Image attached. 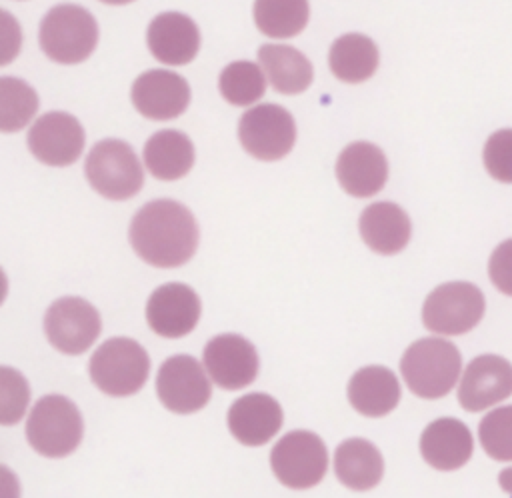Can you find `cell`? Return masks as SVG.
<instances>
[{
	"label": "cell",
	"instance_id": "obj_27",
	"mask_svg": "<svg viewBox=\"0 0 512 498\" xmlns=\"http://www.w3.org/2000/svg\"><path fill=\"white\" fill-rule=\"evenodd\" d=\"M252 16L256 28L268 38L298 36L310 16L308 0H254Z\"/></svg>",
	"mask_w": 512,
	"mask_h": 498
},
{
	"label": "cell",
	"instance_id": "obj_2",
	"mask_svg": "<svg viewBox=\"0 0 512 498\" xmlns=\"http://www.w3.org/2000/svg\"><path fill=\"white\" fill-rule=\"evenodd\" d=\"M460 368V350L452 342L436 336L412 342L400 360L406 386L426 400L446 396L456 386Z\"/></svg>",
	"mask_w": 512,
	"mask_h": 498
},
{
	"label": "cell",
	"instance_id": "obj_19",
	"mask_svg": "<svg viewBox=\"0 0 512 498\" xmlns=\"http://www.w3.org/2000/svg\"><path fill=\"white\" fill-rule=\"evenodd\" d=\"M282 408L268 394L252 392L234 400L228 410L230 434L246 446H262L282 428Z\"/></svg>",
	"mask_w": 512,
	"mask_h": 498
},
{
	"label": "cell",
	"instance_id": "obj_34",
	"mask_svg": "<svg viewBox=\"0 0 512 498\" xmlns=\"http://www.w3.org/2000/svg\"><path fill=\"white\" fill-rule=\"evenodd\" d=\"M0 16H2V60L0 62L8 64L18 54L22 36H20L18 22L6 10H2Z\"/></svg>",
	"mask_w": 512,
	"mask_h": 498
},
{
	"label": "cell",
	"instance_id": "obj_8",
	"mask_svg": "<svg viewBox=\"0 0 512 498\" xmlns=\"http://www.w3.org/2000/svg\"><path fill=\"white\" fill-rule=\"evenodd\" d=\"M270 466L280 484L294 490L316 486L328 468V450L318 434L292 430L270 452Z\"/></svg>",
	"mask_w": 512,
	"mask_h": 498
},
{
	"label": "cell",
	"instance_id": "obj_6",
	"mask_svg": "<svg viewBox=\"0 0 512 498\" xmlns=\"http://www.w3.org/2000/svg\"><path fill=\"white\" fill-rule=\"evenodd\" d=\"M90 186L108 200H126L140 192L144 170L136 152L118 138H106L92 146L84 164Z\"/></svg>",
	"mask_w": 512,
	"mask_h": 498
},
{
	"label": "cell",
	"instance_id": "obj_24",
	"mask_svg": "<svg viewBox=\"0 0 512 498\" xmlns=\"http://www.w3.org/2000/svg\"><path fill=\"white\" fill-rule=\"evenodd\" d=\"M334 474L350 490H370L382 480V454L364 438L344 440L334 454Z\"/></svg>",
	"mask_w": 512,
	"mask_h": 498
},
{
	"label": "cell",
	"instance_id": "obj_9",
	"mask_svg": "<svg viewBox=\"0 0 512 498\" xmlns=\"http://www.w3.org/2000/svg\"><path fill=\"white\" fill-rule=\"evenodd\" d=\"M238 140L258 160H280L296 142V124L286 108L278 104H256L242 114Z\"/></svg>",
	"mask_w": 512,
	"mask_h": 498
},
{
	"label": "cell",
	"instance_id": "obj_11",
	"mask_svg": "<svg viewBox=\"0 0 512 498\" xmlns=\"http://www.w3.org/2000/svg\"><path fill=\"white\" fill-rule=\"evenodd\" d=\"M210 374L192 356L178 354L164 360L156 376V394L160 402L176 414H192L202 410L210 396Z\"/></svg>",
	"mask_w": 512,
	"mask_h": 498
},
{
	"label": "cell",
	"instance_id": "obj_26",
	"mask_svg": "<svg viewBox=\"0 0 512 498\" xmlns=\"http://www.w3.org/2000/svg\"><path fill=\"white\" fill-rule=\"evenodd\" d=\"M380 62L378 46L366 34L350 32L336 38L328 52L332 74L346 84H360L368 80Z\"/></svg>",
	"mask_w": 512,
	"mask_h": 498
},
{
	"label": "cell",
	"instance_id": "obj_25",
	"mask_svg": "<svg viewBox=\"0 0 512 498\" xmlns=\"http://www.w3.org/2000/svg\"><path fill=\"white\" fill-rule=\"evenodd\" d=\"M144 164L158 180H178L192 170V140L180 130H160L144 144Z\"/></svg>",
	"mask_w": 512,
	"mask_h": 498
},
{
	"label": "cell",
	"instance_id": "obj_33",
	"mask_svg": "<svg viewBox=\"0 0 512 498\" xmlns=\"http://www.w3.org/2000/svg\"><path fill=\"white\" fill-rule=\"evenodd\" d=\"M492 284L506 296H512V238L498 244L488 262Z\"/></svg>",
	"mask_w": 512,
	"mask_h": 498
},
{
	"label": "cell",
	"instance_id": "obj_29",
	"mask_svg": "<svg viewBox=\"0 0 512 498\" xmlns=\"http://www.w3.org/2000/svg\"><path fill=\"white\" fill-rule=\"evenodd\" d=\"M38 110V94L24 80L2 76L0 78V130H22Z\"/></svg>",
	"mask_w": 512,
	"mask_h": 498
},
{
	"label": "cell",
	"instance_id": "obj_31",
	"mask_svg": "<svg viewBox=\"0 0 512 498\" xmlns=\"http://www.w3.org/2000/svg\"><path fill=\"white\" fill-rule=\"evenodd\" d=\"M28 400H30V390L24 376L10 366H2L0 368V422L4 426L16 424L28 408Z\"/></svg>",
	"mask_w": 512,
	"mask_h": 498
},
{
	"label": "cell",
	"instance_id": "obj_18",
	"mask_svg": "<svg viewBox=\"0 0 512 498\" xmlns=\"http://www.w3.org/2000/svg\"><path fill=\"white\" fill-rule=\"evenodd\" d=\"M336 178L350 196L370 198L388 180L386 156L372 142H352L336 160Z\"/></svg>",
	"mask_w": 512,
	"mask_h": 498
},
{
	"label": "cell",
	"instance_id": "obj_15",
	"mask_svg": "<svg viewBox=\"0 0 512 498\" xmlns=\"http://www.w3.org/2000/svg\"><path fill=\"white\" fill-rule=\"evenodd\" d=\"M198 294L180 282H170L152 292L146 304V322L162 338L190 334L200 318Z\"/></svg>",
	"mask_w": 512,
	"mask_h": 498
},
{
	"label": "cell",
	"instance_id": "obj_20",
	"mask_svg": "<svg viewBox=\"0 0 512 498\" xmlns=\"http://www.w3.org/2000/svg\"><path fill=\"white\" fill-rule=\"evenodd\" d=\"M474 452V440L468 426L456 418L444 416L430 422L420 436V454L436 470L450 472L462 468Z\"/></svg>",
	"mask_w": 512,
	"mask_h": 498
},
{
	"label": "cell",
	"instance_id": "obj_21",
	"mask_svg": "<svg viewBox=\"0 0 512 498\" xmlns=\"http://www.w3.org/2000/svg\"><path fill=\"white\" fill-rule=\"evenodd\" d=\"M348 400L364 416L380 418L400 402V384L386 366H364L348 382Z\"/></svg>",
	"mask_w": 512,
	"mask_h": 498
},
{
	"label": "cell",
	"instance_id": "obj_10",
	"mask_svg": "<svg viewBox=\"0 0 512 498\" xmlns=\"http://www.w3.org/2000/svg\"><path fill=\"white\" fill-rule=\"evenodd\" d=\"M102 328L98 310L80 296H64L50 304L44 316L48 342L64 354H82L98 338Z\"/></svg>",
	"mask_w": 512,
	"mask_h": 498
},
{
	"label": "cell",
	"instance_id": "obj_1",
	"mask_svg": "<svg viewBox=\"0 0 512 498\" xmlns=\"http://www.w3.org/2000/svg\"><path fill=\"white\" fill-rule=\"evenodd\" d=\"M198 224L176 200H152L132 218L130 244L148 264L176 268L186 264L198 246Z\"/></svg>",
	"mask_w": 512,
	"mask_h": 498
},
{
	"label": "cell",
	"instance_id": "obj_16",
	"mask_svg": "<svg viewBox=\"0 0 512 498\" xmlns=\"http://www.w3.org/2000/svg\"><path fill=\"white\" fill-rule=\"evenodd\" d=\"M134 108L148 120H172L190 104V86L184 76L170 70L140 74L130 90Z\"/></svg>",
	"mask_w": 512,
	"mask_h": 498
},
{
	"label": "cell",
	"instance_id": "obj_14",
	"mask_svg": "<svg viewBox=\"0 0 512 498\" xmlns=\"http://www.w3.org/2000/svg\"><path fill=\"white\" fill-rule=\"evenodd\" d=\"M512 394V364L496 354L476 356L460 378L458 402L468 412H482Z\"/></svg>",
	"mask_w": 512,
	"mask_h": 498
},
{
	"label": "cell",
	"instance_id": "obj_30",
	"mask_svg": "<svg viewBox=\"0 0 512 498\" xmlns=\"http://www.w3.org/2000/svg\"><path fill=\"white\" fill-rule=\"evenodd\" d=\"M478 440L494 460H512V406L490 410L478 424Z\"/></svg>",
	"mask_w": 512,
	"mask_h": 498
},
{
	"label": "cell",
	"instance_id": "obj_28",
	"mask_svg": "<svg viewBox=\"0 0 512 498\" xmlns=\"http://www.w3.org/2000/svg\"><path fill=\"white\" fill-rule=\"evenodd\" d=\"M266 80L262 66L250 60H236L220 72L218 88L232 106H250L264 96Z\"/></svg>",
	"mask_w": 512,
	"mask_h": 498
},
{
	"label": "cell",
	"instance_id": "obj_7",
	"mask_svg": "<svg viewBox=\"0 0 512 498\" xmlns=\"http://www.w3.org/2000/svg\"><path fill=\"white\" fill-rule=\"evenodd\" d=\"M484 294L472 282H446L424 300L422 322L430 332L458 336L472 330L484 316Z\"/></svg>",
	"mask_w": 512,
	"mask_h": 498
},
{
	"label": "cell",
	"instance_id": "obj_12",
	"mask_svg": "<svg viewBox=\"0 0 512 498\" xmlns=\"http://www.w3.org/2000/svg\"><path fill=\"white\" fill-rule=\"evenodd\" d=\"M28 148L48 166H70L84 150V128L68 112H46L28 130Z\"/></svg>",
	"mask_w": 512,
	"mask_h": 498
},
{
	"label": "cell",
	"instance_id": "obj_5",
	"mask_svg": "<svg viewBox=\"0 0 512 498\" xmlns=\"http://www.w3.org/2000/svg\"><path fill=\"white\" fill-rule=\"evenodd\" d=\"M150 358L132 338L116 336L96 348L90 358V378L104 394L130 396L148 380Z\"/></svg>",
	"mask_w": 512,
	"mask_h": 498
},
{
	"label": "cell",
	"instance_id": "obj_13",
	"mask_svg": "<svg viewBox=\"0 0 512 498\" xmlns=\"http://www.w3.org/2000/svg\"><path fill=\"white\" fill-rule=\"evenodd\" d=\"M210 378L224 390H240L258 376L256 348L240 334H218L202 354Z\"/></svg>",
	"mask_w": 512,
	"mask_h": 498
},
{
	"label": "cell",
	"instance_id": "obj_3",
	"mask_svg": "<svg viewBox=\"0 0 512 498\" xmlns=\"http://www.w3.org/2000/svg\"><path fill=\"white\" fill-rule=\"evenodd\" d=\"M40 48L58 64L84 62L98 44L96 18L78 4H58L40 22Z\"/></svg>",
	"mask_w": 512,
	"mask_h": 498
},
{
	"label": "cell",
	"instance_id": "obj_23",
	"mask_svg": "<svg viewBox=\"0 0 512 498\" xmlns=\"http://www.w3.org/2000/svg\"><path fill=\"white\" fill-rule=\"evenodd\" d=\"M258 62L272 88L280 94H300L312 84V64L294 46L262 44Z\"/></svg>",
	"mask_w": 512,
	"mask_h": 498
},
{
	"label": "cell",
	"instance_id": "obj_35",
	"mask_svg": "<svg viewBox=\"0 0 512 498\" xmlns=\"http://www.w3.org/2000/svg\"><path fill=\"white\" fill-rule=\"evenodd\" d=\"M498 484H500V488H502L506 494H512V466L500 470V474H498Z\"/></svg>",
	"mask_w": 512,
	"mask_h": 498
},
{
	"label": "cell",
	"instance_id": "obj_17",
	"mask_svg": "<svg viewBox=\"0 0 512 498\" xmlns=\"http://www.w3.org/2000/svg\"><path fill=\"white\" fill-rule=\"evenodd\" d=\"M150 54L166 66H184L200 50V30L196 22L182 12H162L152 18L146 30Z\"/></svg>",
	"mask_w": 512,
	"mask_h": 498
},
{
	"label": "cell",
	"instance_id": "obj_32",
	"mask_svg": "<svg viewBox=\"0 0 512 498\" xmlns=\"http://www.w3.org/2000/svg\"><path fill=\"white\" fill-rule=\"evenodd\" d=\"M482 160L486 172L494 180L512 184V128H500L488 136L482 150Z\"/></svg>",
	"mask_w": 512,
	"mask_h": 498
},
{
	"label": "cell",
	"instance_id": "obj_22",
	"mask_svg": "<svg viewBox=\"0 0 512 498\" xmlns=\"http://www.w3.org/2000/svg\"><path fill=\"white\" fill-rule=\"evenodd\" d=\"M362 240L378 254H396L406 248L412 224L408 214L394 202H374L360 216Z\"/></svg>",
	"mask_w": 512,
	"mask_h": 498
},
{
	"label": "cell",
	"instance_id": "obj_4",
	"mask_svg": "<svg viewBox=\"0 0 512 498\" xmlns=\"http://www.w3.org/2000/svg\"><path fill=\"white\" fill-rule=\"evenodd\" d=\"M82 416L72 400L60 394L42 396L26 422L30 446L48 458L72 454L82 440Z\"/></svg>",
	"mask_w": 512,
	"mask_h": 498
},
{
	"label": "cell",
	"instance_id": "obj_36",
	"mask_svg": "<svg viewBox=\"0 0 512 498\" xmlns=\"http://www.w3.org/2000/svg\"><path fill=\"white\" fill-rule=\"evenodd\" d=\"M98 2H104V4H110V6H124V4H130L134 0H98Z\"/></svg>",
	"mask_w": 512,
	"mask_h": 498
}]
</instances>
